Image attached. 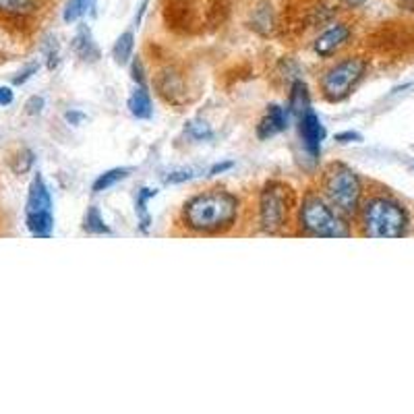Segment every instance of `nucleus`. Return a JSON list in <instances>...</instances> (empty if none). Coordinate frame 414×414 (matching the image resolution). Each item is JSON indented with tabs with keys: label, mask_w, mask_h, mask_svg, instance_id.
Segmentation results:
<instances>
[{
	"label": "nucleus",
	"mask_w": 414,
	"mask_h": 414,
	"mask_svg": "<svg viewBox=\"0 0 414 414\" xmlns=\"http://www.w3.org/2000/svg\"><path fill=\"white\" fill-rule=\"evenodd\" d=\"M232 166H234L232 162H222V164H214L212 168H209V174H212V176H218V174H222V172L230 170Z\"/></svg>",
	"instance_id": "27"
},
{
	"label": "nucleus",
	"mask_w": 414,
	"mask_h": 414,
	"mask_svg": "<svg viewBox=\"0 0 414 414\" xmlns=\"http://www.w3.org/2000/svg\"><path fill=\"white\" fill-rule=\"evenodd\" d=\"M321 195L342 216H355L362 197L359 174L348 166L330 164L321 176Z\"/></svg>",
	"instance_id": "4"
},
{
	"label": "nucleus",
	"mask_w": 414,
	"mask_h": 414,
	"mask_svg": "<svg viewBox=\"0 0 414 414\" xmlns=\"http://www.w3.org/2000/svg\"><path fill=\"white\" fill-rule=\"evenodd\" d=\"M28 114H40L42 108H44V98H40V96H33L31 100L28 102Z\"/></svg>",
	"instance_id": "23"
},
{
	"label": "nucleus",
	"mask_w": 414,
	"mask_h": 414,
	"mask_svg": "<svg viewBox=\"0 0 414 414\" xmlns=\"http://www.w3.org/2000/svg\"><path fill=\"white\" fill-rule=\"evenodd\" d=\"M158 191L156 189H141L137 193V201H135V209H137V218L139 226H141V232H147L149 230V224H151V218H149V212H147V201L151 197H156Z\"/></svg>",
	"instance_id": "17"
},
{
	"label": "nucleus",
	"mask_w": 414,
	"mask_h": 414,
	"mask_svg": "<svg viewBox=\"0 0 414 414\" xmlns=\"http://www.w3.org/2000/svg\"><path fill=\"white\" fill-rule=\"evenodd\" d=\"M25 222L29 232L38 238H50L54 228L52 216V197L42 178V174H35L29 185L28 207H25Z\"/></svg>",
	"instance_id": "7"
},
{
	"label": "nucleus",
	"mask_w": 414,
	"mask_h": 414,
	"mask_svg": "<svg viewBox=\"0 0 414 414\" xmlns=\"http://www.w3.org/2000/svg\"><path fill=\"white\" fill-rule=\"evenodd\" d=\"M35 71H38V64H29L25 71H21V73H19V77H15V79H13V83H15V85H23V83L28 81L29 77H31Z\"/></svg>",
	"instance_id": "24"
},
{
	"label": "nucleus",
	"mask_w": 414,
	"mask_h": 414,
	"mask_svg": "<svg viewBox=\"0 0 414 414\" xmlns=\"http://www.w3.org/2000/svg\"><path fill=\"white\" fill-rule=\"evenodd\" d=\"M129 168H112L108 172H104V174H100L98 178H96V183H93V193H102V191H108L110 187H114L116 183H120V180H125L127 176H129Z\"/></svg>",
	"instance_id": "16"
},
{
	"label": "nucleus",
	"mask_w": 414,
	"mask_h": 414,
	"mask_svg": "<svg viewBox=\"0 0 414 414\" xmlns=\"http://www.w3.org/2000/svg\"><path fill=\"white\" fill-rule=\"evenodd\" d=\"M13 102V91L8 87H0V106H8Z\"/></svg>",
	"instance_id": "26"
},
{
	"label": "nucleus",
	"mask_w": 414,
	"mask_h": 414,
	"mask_svg": "<svg viewBox=\"0 0 414 414\" xmlns=\"http://www.w3.org/2000/svg\"><path fill=\"white\" fill-rule=\"evenodd\" d=\"M335 141L338 143H359L362 141V135L357 131H344V133H335Z\"/></svg>",
	"instance_id": "22"
},
{
	"label": "nucleus",
	"mask_w": 414,
	"mask_h": 414,
	"mask_svg": "<svg viewBox=\"0 0 414 414\" xmlns=\"http://www.w3.org/2000/svg\"><path fill=\"white\" fill-rule=\"evenodd\" d=\"M127 108L129 112L139 118V120H147V118H151V98H149V91L145 89V85H137L135 89H133V93L129 96V102H127Z\"/></svg>",
	"instance_id": "11"
},
{
	"label": "nucleus",
	"mask_w": 414,
	"mask_h": 414,
	"mask_svg": "<svg viewBox=\"0 0 414 414\" xmlns=\"http://www.w3.org/2000/svg\"><path fill=\"white\" fill-rule=\"evenodd\" d=\"M288 122H290V112H288V108H282L277 104H272V106H268L263 118L257 125V137L261 139V141L276 137L277 133H282V131L288 129Z\"/></svg>",
	"instance_id": "9"
},
{
	"label": "nucleus",
	"mask_w": 414,
	"mask_h": 414,
	"mask_svg": "<svg viewBox=\"0 0 414 414\" xmlns=\"http://www.w3.org/2000/svg\"><path fill=\"white\" fill-rule=\"evenodd\" d=\"M344 2H346V4H348L350 8H357V6H362V4H364L367 0H344Z\"/></svg>",
	"instance_id": "29"
},
{
	"label": "nucleus",
	"mask_w": 414,
	"mask_h": 414,
	"mask_svg": "<svg viewBox=\"0 0 414 414\" xmlns=\"http://www.w3.org/2000/svg\"><path fill=\"white\" fill-rule=\"evenodd\" d=\"M350 38V28L344 23H338L328 31H323L317 40H315V52L321 58H330L333 56Z\"/></svg>",
	"instance_id": "10"
},
{
	"label": "nucleus",
	"mask_w": 414,
	"mask_h": 414,
	"mask_svg": "<svg viewBox=\"0 0 414 414\" xmlns=\"http://www.w3.org/2000/svg\"><path fill=\"white\" fill-rule=\"evenodd\" d=\"M89 4H91V0H69L64 6V15H62L64 23H75L77 19H81L87 13Z\"/></svg>",
	"instance_id": "19"
},
{
	"label": "nucleus",
	"mask_w": 414,
	"mask_h": 414,
	"mask_svg": "<svg viewBox=\"0 0 414 414\" xmlns=\"http://www.w3.org/2000/svg\"><path fill=\"white\" fill-rule=\"evenodd\" d=\"M362 234L369 238H400L406 234L408 216L404 207L389 197H371L360 207Z\"/></svg>",
	"instance_id": "2"
},
{
	"label": "nucleus",
	"mask_w": 414,
	"mask_h": 414,
	"mask_svg": "<svg viewBox=\"0 0 414 414\" xmlns=\"http://www.w3.org/2000/svg\"><path fill=\"white\" fill-rule=\"evenodd\" d=\"M131 73H133V79H135V83H137V85H143V64H141V60H139V58L133 60Z\"/></svg>",
	"instance_id": "25"
},
{
	"label": "nucleus",
	"mask_w": 414,
	"mask_h": 414,
	"mask_svg": "<svg viewBox=\"0 0 414 414\" xmlns=\"http://www.w3.org/2000/svg\"><path fill=\"white\" fill-rule=\"evenodd\" d=\"M133 50H135V33L129 29V31H125V33L118 35L112 54H114V60L118 64H127L133 58Z\"/></svg>",
	"instance_id": "15"
},
{
	"label": "nucleus",
	"mask_w": 414,
	"mask_h": 414,
	"mask_svg": "<svg viewBox=\"0 0 414 414\" xmlns=\"http://www.w3.org/2000/svg\"><path fill=\"white\" fill-rule=\"evenodd\" d=\"M42 0H0V15L11 19H23L40 8Z\"/></svg>",
	"instance_id": "13"
},
{
	"label": "nucleus",
	"mask_w": 414,
	"mask_h": 414,
	"mask_svg": "<svg viewBox=\"0 0 414 414\" xmlns=\"http://www.w3.org/2000/svg\"><path fill=\"white\" fill-rule=\"evenodd\" d=\"M73 50H75L77 56L83 58V60H96V58H98V48H96V44H93L91 31L85 28V25L79 28L75 40H73Z\"/></svg>",
	"instance_id": "14"
},
{
	"label": "nucleus",
	"mask_w": 414,
	"mask_h": 414,
	"mask_svg": "<svg viewBox=\"0 0 414 414\" xmlns=\"http://www.w3.org/2000/svg\"><path fill=\"white\" fill-rule=\"evenodd\" d=\"M187 131H189V135L195 139H199V141H203V139H212V129L205 125V122H201V120H191L189 122V127H187Z\"/></svg>",
	"instance_id": "20"
},
{
	"label": "nucleus",
	"mask_w": 414,
	"mask_h": 414,
	"mask_svg": "<svg viewBox=\"0 0 414 414\" xmlns=\"http://www.w3.org/2000/svg\"><path fill=\"white\" fill-rule=\"evenodd\" d=\"M67 120L75 125V122L83 120V114H79V112H67Z\"/></svg>",
	"instance_id": "28"
},
{
	"label": "nucleus",
	"mask_w": 414,
	"mask_h": 414,
	"mask_svg": "<svg viewBox=\"0 0 414 414\" xmlns=\"http://www.w3.org/2000/svg\"><path fill=\"white\" fill-rule=\"evenodd\" d=\"M367 62L359 56L344 58L328 69L321 77V93L328 102H342L364 77Z\"/></svg>",
	"instance_id": "6"
},
{
	"label": "nucleus",
	"mask_w": 414,
	"mask_h": 414,
	"mask_svg": "<svg viewBox=\"0 0 414 414\" xmlns=\"http://www.w3.org/2000/svg\"><path fill=\"white\" fill-rule=\"evenodd\" d=\"M311 110V96H309V87L301 79L292 83L290 87V96H288V112L297 118H301L304 112Z\"/></svg>",
	"instance_id": "12"
},
{
	"label": "nucleus",
	"mask_w": 414,
	"mask_h": 414,
	"mask_svg": "<svg viewBox=\"0 0 414 414\" xmlns=\"http://www.w3.org/2000/svg\"><path fill=\"white\" fill-rule=\"evenodd\" d=\"M294 207V191L290 185H284L280 180H272L263 187L259 195V224L261 230L268 234L282 232L288 220L290 212Z\"/></svg>",
	"instance_id": "5"
},
{
	"label": "nucleus",
	"mask_w": 414,
	"mask_h": 414,
	"mask_svg": "<svg viewBox=\"0 0 414 414\" xmlns=\"http://www.w3.org/2000/svg\"><path fill=\"white\" fill-rule=\"evenodd\" d=\"M83 228L89 232V234H110V228L106 226V222L102 218L100 209L96 205H91L85 214V220H83Z\"/></svg>",
	"instance_id": "18"
},
{
	"label": "nucleus",
	"mask_w": 414,
	"mask_h": 414,
	"mask_svg": "<svg viewBox=\"0 0 414 414\" xmlns=\"http://www.w3.org/2000/svg\"><path fill=\"white\" fill-rule=\"evenodd\" d=\"M299 224L306 236L315 238H346L350 236V228L340 212H335L330 203L317 193L304 195Z\"/></svg>",
	"instance_id": "3"
},
{
	"label": "nucleus",
	"mask_w": 414,
	"mask_h": 414,
	"mask_svg": "<svg viewBox=\"0 0 414 414\" xmlns=\"http://www.w3.org/2000/svg\"><path fill=\"white\" fill-rule=\"evenodd\" d=\"M238 214V199L228 191H205L191 197L180 212L185 228L195 234H222L234 226Z\"/></svg>",
	"instance_id": "1"
},
{
	"label": "nucleus",
	"mask_w": 414,
	"mask_h": 414,
	"mask_svg": "<svg viewBox=\"0 0 414 414\" xmlns=\"http://www.w3.org/2000/svg\"><path fill=\"white\" fill-rule=\"evenodd\" d=\"M195 174L191 170H176V172H170L168 176H166V185H180V183H187V180H191Z\"/></svg>",
	"instance_id": "21"
},
{
	"label": "nucleus",
	"mask_w": 414,
	"mask_h": 414,
	"mask_svg": "<svg viewBox=\"0 0 414 414\" xmlns=\"http://www.w3.org/2000/svg\"><path fill=\"white\" fill-rule=\"evenodd\" d=\"M299 133H301L304 149L309 151V156L313 160H317L319 154H321V143L326 139V129H323L319 116L315 114L313 108L309 112H304L303 116L299 118Z\"/></svg>",
	"instance_id": "8"
},
{
	"label": "nucleus",
	"mask_w": 414,
	"mask_h": 414,
	"mask_svg": "<svg viewBox=\"0 0 414 414\" xmlns=\"http://www.w3.org/2000/svg\"><path fill=\"white\" fill-rule=\"evenodd\" d=\"M400 4L408 11H414V0H400Z\"/></svg>",
	"instance_id": "30"
}]
</instances>
